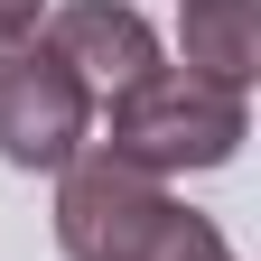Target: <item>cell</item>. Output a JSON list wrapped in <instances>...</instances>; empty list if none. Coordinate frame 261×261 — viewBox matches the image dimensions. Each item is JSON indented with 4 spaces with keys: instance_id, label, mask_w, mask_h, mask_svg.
Segmentation results:
<instances>
[{
    "instance_id": "cell-1",
    "label": "cell",
    "mask_w": 261,
    "mask_h": 261,
    "mask_svg": "<svg viewBox=\"0 0 261 261\" xmlns=\"http://www.w3.org/2000/svg\"><path fill=\"white\" fill-rule=\"evenodd\" d=\"M56 252L65 261H233L215 215L177 205L159 177L121 168L112 149H84L56 168Z\"/></svg>"
},
{
    "instance_id": "cell-2",
    "label": "cell",
    "mask_w": 261,
    "mask_h": 261,
    "mask_svg": "<svg viewBox=\"0 0 261 261\" xmlns=\"http://www.w3.org/2000/svg\"><path fill=\"white\" fill-rule=\"evenodd\" d=\"M93 130H103L93 149H112L121 168H140V177L168 187V177L233 168V149L252 140V103L224 93V84H196L187 65H159V75H140L130 93H112V103L93 112Z\"/></svg>"
},
{
    "instance_id": "cell-3",
    "label": "cell",
    "mask_w": 261,
    "mask_h": 261,
    "mask_svg": "<svg viewBox=\"0 0 261 261\" xmlns=\"http://www.w3.org/2000/svg\"><path fill=\"white\" fill-rule=\"evenodd\" d=\"M93 112H103V103H93L38 38L0 56V159H10V168L56 177L65 159L93 149Z\"/></svg>"
},
{
    "instance_id": "cell-4",
    "label": "cell",
    "mask_w": 261,
    "mask_h": 261,
    "mask_svg": "<svg viewBox=\"0 0 261 261\" xmlns=\"http://www.w3.org/2000/svg\"><path fill=\"white\" fill-rule=\"evenodd\" d=\"M93 103L130 93L140 75H159V28L130 0H47V38H38Z\"/></svg>"
},
{
    "instance_id": "cell-5",
    "label": "cell",
    "mask_w": 261,
    "mask_h": 261,
    "mask_svg": "<svg viewBox=\"0 0 261 261\" xmlns=\"http://www.w3.org/2000/svg\"><path fill=\"white\" fill-rule=\"evenodd\" d=\"M177 47L196 84L252 93L261 75V0H177Z\"/></svg>"
},
{
    "instance_id": "cell-6",
    "label": "cell",
    "mask_w": 261,
    "mask_h": 261,
    "mask_svg": "<svg viewBox=\"0 0 261 261\" xmlns=\"http://www.w3.org/2000/svg\"><path fill=\"white\" fill-rule=\"evenodd\" d=\"M38 19H47V0H0V56L38 38Z\"/></svg>"
}]
</instances>
